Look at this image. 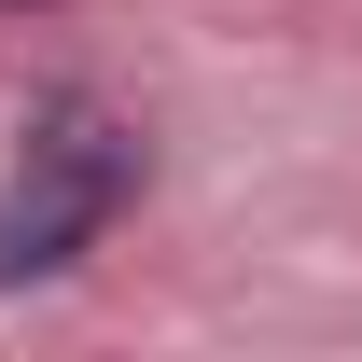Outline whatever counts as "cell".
<instances>
[{
    "label": "cell",
    "instance_id": "1",
    "mask_svg": "<svg viewBox=\"0 0 362 362\" xmlns=\"http://www.w3.org/2000/svg\"><path fill=\"white\" fill-rule=\"evenodd\" d=\"M126 181H139V153L98 126V112H42V126H28V153H14V181H0V279L84 265L98 223L126 209Z\"/></svg>",
    "mask_w": 362,
    "mask_h": 362
}]
</instances>
